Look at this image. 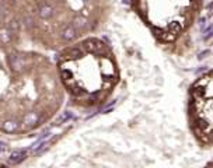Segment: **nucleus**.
I'll return each instance as SVG.
<instances>
[{
  "label": "nucleus",
  "mask_w": 213,
  "mask_h": 168,
  "mask_svg": "<svg viewBox=\"0 0 213 168\" xmlns=\"http://www.w3.org/2000/svg\"><path fill=\"white\" fill-rule=\"evenodd\" d=\"M38 121H39V116H38L37 112H28V114L24 116V123L27 125V126H35L38 123Z\"/></svg>",
  "instance_id": "nucleus-5"
},
{
  "label": "nucleus",
  "mask_w": 213,
  "mask_h": 168,
  "mask_svg": "<svg viewBox=\"0 0 213 168\" xmlns=\"http://www.w3.org/2000/svg\"><path fill=\"white\" fill-rule=\"evenodd\" d=\"M10 66H11L13 72H21V70H24V66H25L24 57L18 56V55H11L10 56Z\"/></svg>",
  "instance_id": "nucleus-3"
},
{
  "label": "nucleus",
  "mask_w": 213,
  "mask_h": 168,
  "mask_svg": "<svg viewBox=\"0 0 213 168\" xmlns=\"http://www.w3.org/2000/svg\"><path fill=\"white\" fill-rule=\"evenodd\" d=\"M53 14H55V10H53V7L48 3L41 4L39 8H38V16H39V18H42V20H49V18L53 17Z\"/></svg>",
  "instance_id": "nucleus-2"
},
{
  "label": "nucleus",
  "mask_w": 213,
  "mask_h": 168,
  "mask_svg": "<svg viewBox=\"0 0 213 168\" xmlns=\"http://www.w3.org/2000/svg\"><path fill=\"white\" fill-rule=\"evenodd\" d=\"M13 38V32L8 28H2L0 29V44L2 45H6L11 41Z\"/></svg>",
  "instance_id": "nucleus-6"
},
{
  "label": "nucleus",
  "mask_w": 213,
  "mask_h": 168,
  "mask_svg": "<svg viewBox=\"0 0 213 168\" xmlns=\"http://www.w3.org/2000/svg\"><path fill=\"white\" fill-rule=\"evenodd\" d=\"M24 157H25V151H23V150H16V151L11 153V156L8 158V163H10V164H18V163H21V161L24 160Z\"/></svg>",
  "instance_id": "nucleus-4"
},
{
  "label": "nucleus",
  "mask_w": 213,
  "mask_h": 168,
  "mask_svg": "<svg viewBox=\"0 0 213 168\" xmlns=\"http://www.w3.org/2000/svg\"><path fill=\"white\" fill-rule=\"evenodd\" d=\"M7 28L11 31V32H17L18 29H20V23L17 20H11L10 23H8V25H7Z\"/></svg>",
  "instance_id": "nucleus-8"
},
{
  "label": "nucleus",
  "mask_w": 213,
  "mask_h": 168,
  "mask_svg": "<svg viewBox=\"0 0 213 168\" xmlns=\"http://www.w3.org/2000/svg\"><path fill=\"white\" fill-rule=\"evenodd\" d=\"M18 127V123L16 122V121H4L3 123H2V129H3L4 132H14Z\"/></svg>",
  "instance_id": "nucleus-7"
},
{
  "label": "nucleus",
  "mask_w": 213,
  "mask_h": 168,
  "mask_svg": "<svg viewBox=\"0 0 213 168\" xmlns=\"http://www.w3.org/2000/svg\"><path fill=\"white\" fill-rule=\"evenodd\" d=\"M188 119L193 136L202 146H213V70L192 84Z\"/></svg>",
  "instance_id": "nucleus-1"
}]
</instances>
